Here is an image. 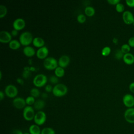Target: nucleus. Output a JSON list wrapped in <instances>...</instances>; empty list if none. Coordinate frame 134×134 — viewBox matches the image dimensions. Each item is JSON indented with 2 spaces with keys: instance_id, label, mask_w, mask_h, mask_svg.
<instances>
[{
  "instance_id": "nucleus-1",
  "label": "nucleus",
  "mask_w": 134,
  "mask_h": 134,
  "mask_svg": "<svg viewBox=\"0 0 134 134\" xmlns=\"http://www.w3.org/2000/svg\"><path fill=\"white\" fill-rule=\"evenodd\" d=\"M67 86L62 83H58L55 84L52 89L53 94L57 97H61L65 95L68 92Z\"/></svg>"
},
{
  "instance_id": "nucleus-2",
  "label": "nucleus",
  "mask_w": 134,
  "mask_h": 134,
  "mask_svg": "<svg viewBox=\"0 0 134 134\" xmlns=\"http://www.w3.org/2000/svg\"><path fill=\"white\" fill-rule=\"evenodd\" d=\"M33 39L32 34L28 31H25L20 35L19 41L21 44L27 46L32 42Z\"/></svg>"
},
{
  "instance_id": "nucleus-3",
  "label": "nucleus",
  "mask_w": 134,
  "mask_h": 134,
  "mask_svg": "<svg viewBox=\"0 0 134 134\" xmlns=\"http://www.w3.org/2000/svg\"><path fill=\"white\" fill-rule=\"evenodd\" d=\"M47 76L42 73L36 74L32 80L33 84L37 87H41L44 86L47 82Z\"/></svg>"
},
{
  "instance_id": "nucleus-4",
  "label": "nucleus",
  "mask_w": 134,
  "mask_h": 134,
  "mask_svg": "<svg viewBox=\"0 0 134 134\" xmlns=\"http://www.w3.org/2000/svg\"><path fill=\"white\" fill-rule=\"evenodd\" d=\"M43 66L48 70H53L58 66V62L54 57H47L44 59Z\"/></svg>"
},
{
  "instance_id": "nucleus-5",
  "label": "nucleus",
  "mask_w": 134,
  "mask_h": 134,
  "mask_svg": "<svg viewBox=\"0 0 134 134\" xmlns=\"http://www.w3.org/2000/svg\"><path fill=\"white\" fill-rule=\"evenodd\" d=\"M35 114L34 108L31 106H26L23 109V117L27 121H31L34 119Z\"/></svg>"
},
{
  "instance_id": "nucleus-6",
  "label": "nucleus",
  "mask_w": 134,
  "mask_h": 134,
  "mask_svg": "<svg viewBox=\"0 0 134 134\" xmlns=\"http://www.w3.org/2000/svg\"><path fill=\"white\" fill-rule=\"evenodd\" d=\"M46 119L47 116L46 113L42 110H39L35 114L34 120L35 124L38 126H41L44 124Z\"/></svg>"
},
{
  "instance_id": "nucleus-7",
  "label": "nucleus",
  "mask_w": 134,
  "mask_h": 134,
  "mask_svg": "<svg viewBox=\"0 0 134 134\" xmlns=\"http://www.w3.org/2000/svg\"><path fill=\"white\" fill-rule=\"evenodd\" d=\"M4 92L5 94L9 97L13 98L16 97L18 94V89L17 87L12 84H9L5 88Z\"/></svg>"
},
{
  "instance_id": "nucleus-8",
  "label": "nucleus",
  "mask_w": 134,
  "mask_h": 134,
  "mask_svg": "<svg viewBox=\"0 0 134 134\" xmlns=\"http://www.w3.org/2000/svg\"><path fill=\"white\" fill-rule=\"evenodd\" d=\"M122 102L128 108L134 106V97L130 94H126L122 97Z\"/></svg>"
},
{
  "instance_id": "nucleus-9",
  "label": "nucleus",
  "mask_w": 134,
  "mask_h": 134,
  "mask_svg": "<svg viewBox=\"0 0 134 134\" xmlns=\"http://www.w3.org/2000/svg\"><path fill=\"white\" fill-rule=\"evenodd\" d=\"M122 18L124 22L127 25L132 24L134 21L133 14L129 10H126L122 13Z\"/></svg>"
},
{
  "instance_id": "nucleus-10",
  "label": "nucleus",
  "mask_w": 134,
  "mask_h": 134,
  "mask_svg": "<svg viewBox=\"0 0 134 134\" xmlns=\"http://www.w3.org/2000/svg\"><path fill=\"white\" fill-rule=\"evenodd\" d=\"M124 118L125 120L130 124H134V108H127L124 113Z\"/></svg>"
},
{
  "instance_id": "nucleus-11",
  "label": "nucleus",
  "mask_w": 134,
  "mask_h": 134,
  "mask_svg": "<svg viewBox=\"0 0 134 134\" xmlns=\"http://www.w3.org/2000/svg\"><path fill=\"white\" fill-rule=\"evenodd\" d=\"M13 105L17 109H22L26 107V100L21 97H16L13 100Z\"/></svg>"
},
{
  "instance_id": "nucleus-12",
  "label": "nucleus",
  "mask_w": 134,
  "mask_h": 134,
  "mask_svg": "<svg viewBox=\"0 0 134 134\" xmlns=\"http://www.w3.org/2000/svg\"><path fill=\"white\" fill-rule=\"evenodd\" d=\"M26 25V22L25 20L22 18H17L13 23V26L14 29L17 30H20L23 29Z\"/></svg>"
},
{
  "instance_id": "nucleus-13",
  "label": "nucleus",
  "mask_w": 134,
  "mask_h": 134,
  "mask_svg": "<svg viewBox=\"0 0 134 134\" xmlns=\"http://www.w3.org/2000/svg\"><path fill=\"white\" fill-rule=\"evenodd\" d=\"M12 36L10 32L6 30L0 31V42L2 43H9L12 39Z\"/></svg>"
},
{
  "instance_id": "nucleus-14",
  "label": "nucleus",
  "mask_w": 134,
  "mask_h": 134,
  "mask_svg": "<svg viewBox=\"0 0 134 134\" xmlns=\"http://www.w3.org/2000/svg\"><path fill=\"white\" fill-rule=\"evenodd\" d=\"M49 53V50L46 46H43L38 48V49L36 51V56L40 59H43L47 58L48 54Z\"/></svg>"
},
{
  "instance_id": "nucleus-15",
  "label": "nucleus",
  "mask_w": 134,
  "mask_h": 134,
  "mask_svg": "<svg viewBox=\"0 0 134 134\" xmlns=\"http://www.w3.org/2000/svg\"><path fill=\"white\" fill-rule=\"evenodd\" d=\"M70 61V57L66 54L62 55L58 59V65L59 66L64 68L68 65Z\"/></svg>"
},
{
  "instance_id": "nucleus-16",
  "label": "nucleus",
  "mask_w": 134,
  "mask_h": 134,
  "mask_svg": "<svg viewBox=\"0 0 134 134\" xmlns=\"http://www.w3.org/2000/svg\"><path fill=\"white\" fill-rule=\"evenodd\" d=\"M122 59L124 62L127 65H131L134 63V55L130 52L124 54Z\"/></svg>"
},
{
  "instance_id": "nucleus-17",
  "label": "nucleus",
  "mask_w": 134,
  "mask_h": 134,
  "mask_svg": "<svg viewBox=\"0 0 134 134\" xmlns=\"http://www.w3.org/2000/svg\"><path fill=\"white\" fill-rule=\"evenodd\" d=\"M23 51L24 54L27 57H32L36 53L35 49L32 47L29 46L24 47Z\"/></svg>"
},
{
  "instance_id": "nucleus-18",
  "label": "nucleus",
  "mask_w": 134,
  "mask_h": 134,
  "mask_svg": "<svg viewBox=\"0 0 134 134\" xmlns=\"http://www.w3.org/2000/svg\"><path fill=\"white\" fill-rule=\"evenodd\" d=\"M44 40L43 38L40 37H36L34 38L32 40V44L36 47H38L39 48L44 46Z\"/></svg>"
},
{
  "instance_id": "nucleus-19",
  "label": "nucleus",
  "mask_w": 134,
  "mask_h": 134,
  "mask_svg": "<svg viewBox=\"0 0 134 134\" xmlns=\"http://www.w3.org/2000/svg\"><path fill=\"white\" fill-rule=\"evenodd\" d=\"M45 106V102L43 99H38L35 100L34 104V108L37 110H41Z\"/></svg>"
},
{
  "instance_id": "nucleus-20",
  "label": "nucleus",
  "mask_w": 134,
  "mask_h": 134,
  "mask_svg": "<svg viewBox=\"0 0 134 134\" xmlns=\"http://www.w3.org/2000/svg\"><path fill=\"white\" fill-rule=\"evenodd\" d=\"M41 130L39 126L36 124H32L29 127V133L30 134H41Z\"/></svg>"
},
{
  "instance_id": "nucleus-21",
  "label": "nucleus",
  "mask_w": 134,
  "mask_h": 134,
  "mask_svg": "<svg viewBox=\"0 0 134 134\" xmlns=\"http://www.w3.org/2000/svg\"><path fill=\"white\" fill-rule=\"evenodd\" d=\"M20 42L19 41L16 39L12 40L8 43L9 47L13 50H16L18 49L20 46Z\"/></svg>"
},
{
  "instance_id": "nucleus-22",
  "label": "nucleus",
  "mask_w": 134,
  "mask_h": 134,
  "mask_svg": "<svg viewBox=\"0 0 134 134\" xmlns=\"http://www.w3.org/2000/svg\"><path fill=\"white\" fill-rule=\"evenodd\" d=\"M64 73H65V71L64 68L60 66H58L54 69V74L58 77H62L64 75Z\"/></svg>"
},
{
  "instance_id": "nucleus-23",
  "label": "nucleus",
  "mask_w": 134,
  "mask_h": 134,
  "mask_svg": "<svg viewBox=\"0 0 134 134\" xmlns=\"http://www.w3.org/2000/svg\"><path fill=\"white\" fill-rule=\"evenodd\" d=\"M84 12H85V14L87 16L91 17L94 15L95 10L93 7H92L91 6H87L85 8Z\"/></svg>"
},
{
  "instance_id": "nucleus-24",
  "label": "nucleus",
  "mask_w": 134,
  "mask_h": 134,
  "mask_svg": "<svg viewBox=\"0 0 134 134\" xmlns=\"http://www.w3.org/2000/svg\"><path fill=\"white\" fill-rule=\"evenodd\" d=\"M41 134H55L54 130L51 127H44L41 130Z\"/></svg>"
},
{
  "instance_id": "nucleus-25",
  "label": "nucleus",
  "mask_w": 134,
  "mask_h": 134,
  "mask_svg": "<svg viewBox=\"0 0 134 134\" xmlns=\"http://www.w3.org/2000/svg\"><path fill=\"white\" fill-rule=\"evenodd\" d=\"M40 94V91L39 90V89H38L37 88H36V87H33V88H31V90L30 91V96H32L35 98L38 97V96H39Z\"/></svg>"
},
{
  "instance_id": "nucleus-26",
  "label": "nucleus",
  "mask_w": 134,
  "mask_h": 134,
  "mask_svg": "<svg viewBox=\"0 0 134 134\" xmlns=\"http://www.w3.org/2000/svg\"><path fill=\"white\" fill-rule=\"evenodd\" d=\"M7 12V7L1 4L0 5V18H2L5 16Z\"/></svg>"
},
{
  "instance_id": "nucleus-27",
  "label": "nucleus",
  "mask_w": 134,
  "mask_h": 134,
  "mask_svg": "<svg viewBox=\"0 0 134 134\" xmlns=\"http://www.w3.org/2000/svg\"><path fill=\"white\" fill-rule=\"evenodd\" d=\"M130 49H131V47L129 46V44L128 43H125V44H122L120 48L121 51L122 52V53L124 54L129 53Z\"/></svg>"
},
{
  "instance_id": "nucleus-28",
  "label": "nucleus",
  "mask_w": 134,
  "mask_h": 134,
  "mask_svg": "<svg viewBox=\"0 0 134 134\" xmlns=\"http://www.w3.org/2000/svg\"><path fill=\"white\" fill-rule=\"evenodd\" d=\"M111 52V49L108 46L104 47L101 50V54L103 56H107Z\"/></svg>"
},
{
  "instance_id": "nucleus-29",
  "label": "nucleus",
  "mask_w": 134,
  "mask_h": 134,
  "mask_svg": "<svg viewBox=\"0 0 134 134\" xmlns=\"http://www.w3.org/2000/svg\"><path fill=\"white\" fill-rule=\"evenodd\" d=\"M25 100H26V104L29 106H31V105H34L36 100L35 99V97H34L33 96H29L26 97V98L25 99Z\"/></svg>"
},
{
  "instance_id": "nucleus-30",
  "label": "nucleus",
  "mask_w": 134,
  "mask_h": 134,
  "mask_svg": "<svg viewBox=\"0 0 134 134\" xmlns=\"http://www.w3.org/2000/svg\"><path fill=\"white\" fill-rule=\"evenodd\" d=\"M115 7H116V10L118 13H122L124 12V9H125L124 5L121 3H119L118 4H117L116 5Z\"/></svg>"
},
{
  "instance_id": "nucleus-31",
  "label": "nucleus",
  "mask_w": 134,
  "mask_h": 134,
  "mask_svg": "<svg viewBox=\"0 0 134 134\" xmlns=\"http://www.w3.org/2000/svg\"><path fill=\"white\" fill-rule=\"evenodd\" d=\"M86 16L83 14H80L77 16V20L80 23H83L86 21Z\"/></svg>"
},
{
  "instance_id": "nucleus-32",
  "label": "nucleus",
  "mask_w": 134,
  "mask_h": 134,
  "mask_svg": "<svg viewBox=\"0 0 134 134\" xmlns=\"http://www.w3.org/2000/svg\"><path fill=\"white\" fill-rule=\"evenodd\" d=\"M49 81L52 83V84H58V82H59V79H58V77L57 76L55 75H51L49 78Z\"/></svg>"
},
{
  "instance_id": "nucleus-33",
  "label": "nucleus",
  "mask_w": 134,
  "mask_h": 134,
  "mask_svg": "<svg viewBox=\"0 0 134 134\" xmlns=\"http://www.w3.org/2000/svg\"><path fill=\"white\" fill-rule=\"evenodd\" d=\"M124 54L122 53V52L121 51L120 49L117 50L115 54V57L117 59H120L121 58H122L124 57Z\"/></svg>"
},
{
  "instance_id": "nucleus-34",
  "label": "nucleus",
  "mask_w": 134,
  "mask_h": 134,
  "mask_svg": "<svg viewBox=\"0 0 134 134\" xmlns=\"http://www.w3.org/2000/svg\"><path fill=\"white\" fill-rule=\"evenodd\" d=\"M128 44L131 48H134V37H130L128 39Z\"/></svg>"
},
{
  "instance_id": "nucleus-35",
  "label": "nucleus",
  "mask_w": 134,
  "mask_h": 134,
  "mask_svg": "<svg viewBox=\"0 0 134 134\" xmlns=\"http://www.w3.org/2000/svg\"><path fill=\"white\" fill-rule=\"evenodd\" d=\"M126 4L130 7H134V0H126Z\"/></svg>"
},
{
  "instance_id": "nucleus-36",
  "label": "nucleus",
  "mask_w": 134,
  "mask_h": 134,
  "mask_svg": "<svg viewBox=\"0 0 134 134\" xmlns=\"http://www.w3.org/2000/svg\"><path fill=\"white\" fill-rule=\"evenodd\" d=\"M107 2L110 5H114L116 6L117 4L120 3V0H107Z\"/></svg>"
},
{
  "instance_id": "nucleus-37",
  "label": "nucleus",
  "mask_w": 134,
  "mask_h": 134,
  "mask_svg": "<svg viewBox=\"0 0 134 134\" xmlns=\"http://www.w3.org/2000/svg\"><path fill=\"white\" fill-rule=\"evenodd\" d=\"M52 89H53V87L50 84H47L44 87V90L47 92H50L51 91H52Z\"/></svg>"
},
{
  "instance_id": "nucleus-38",
  "label": "nucleus",
  "mask_w": 134,
  "mask_h": 134,
  "mask_svg": "<svg viewBox=\"0 0 134 134\" xmlns=\"http://www.w3.org/2000/svg\"><path fill=\"white\" fill-rule=\"evenodd\" d=\"M129 89L130 91L134 93V82L131 83L129 85Z\"/></svg>"
},
{
  "instance_id": "nucleus-39",
  "label": "nucleus",
  "mask_w": 134,
  "mask_h": 134,
  "mask_svg": "<svg viewBox=\"0 0 134 134\" xmlns=\"http://www.w3.org/2000/svg\"><path fill=\"white\" fill-rule=\"evenodd\" d=\"M23 131L19 129H15L13 131L12 134H24Z\"/></svg>"
},
{
  "instance_id": "nucleus-40",
  "label": "nucleus",
  "mask_w": 134,
  "mask_h": 134,
  "mask_svg": "<svg viewBox=\"0 0 134 134\" xmlns=\"http://www.w3.org/2000/svg\"><path fill=\"white\" fill-rule=\"evenodd\" d=\"M10 34H11L12 36H16L18 34V30L14 29L11 31Z\"/></svg>"
},
{
  "instance_id": "nucleus-41",
  "label": "nucleus",
  "mask_w": 134,
  "mask_h": 134,
  "mask_svg": "<svg viewBox=\"0 0 134 134\" xmlns=\"http://www.w3.org/2000/svg\"><path fill=\"white\" fill-rule=\"evenodd\" d=\"M16 81H17V82L18 83H19L20 84H23V83H24V81H23V80L22 79L20 78V77L17 78V80H16Z\"/></svg>"
},
{
  "instance_id": "nucleus-42",
  "label": "nucleus",
  "mask_w": 134,
  "mask_h": 134,
  "mask_svg": "<svg viewBox=\"0 0 134 134\" xmlns=\"http://www.w3.org/2000/svg\"><path fill=\"white\" fill-rule=\"evenodd\" d=\"M4 98V93L2 91H0V100H2Z\"/></svg>"
},
{
  "instance_id": "nucleus-43",
  "label": "nucleus",
  "mask_w": 134,
  "mask_h": 134,
  "mask_svg": "<svg viewBox=\"0 0 134 134\" xmlns=\"http://www.w3.org/2000/svg\"><path fill=\"white\" fill-rule=\"evenodd\" d=\"M28 71H27V70H26L25 71H24V73H23V76L24 77H27L28 76Z\"/></svg>"
},
{
  "instance_id": "nucleus-44",
  "label": "nucleus",
  "mask_w": 134,
  "mask_h": 134,
  "mask_svg": "<svg viewBox=\"0 0 134 134\" xmlns=\"http://www.w3.org/2000/svg\"><path fill=\"white\" fill-rule=\"evenodd\" d=\"M41 96H42V97L43 98H47L48 97V95L46 93H42L41 94Z\"/></svg>"
},
{
  "instance_id": "nucleus-45",
  "label": "nucleus",
  "mask_w": 134,
  "mask_h": 134,
  "mask_svg": "<svg viewBox=\"0 0 134 134\" xmlns=\"http://www.w3.org/2000/svg\"><path fill=\"white\" fill-rule=\"evenodd\" d=\"M2 71H0V79H2Z\"/></svg>"
},
{
  "instance_id": "nucleus-46",
  "label": "nucleus",
  "mask_w": 134,
  "mask_h": 134,
  "mask_svg": "<svg viewBox=\"0 0 134 134\" xmlns=\"http://www.w3.org/2000/svg\"><path fill=\"white\" fill-rule=\"evenodd\" d=\"M24 134H30L29 132H25V133H24Z\"/></svg>"
},
{
  "instance_id": "nucleus-47",
  "label": "nucleus",
  "mask_w": 134,
  "mask_h": 134,
  "mask_svg": "<svg viewBox=\"0 0 134 134\" xmlns=\"http://www.w3.org/2000/svg\"><path fill=\"white\" fill-rule=\"evenodd\" d=\"M132 25L134 26V21H133V23H132Z\"/></svg>"
},
{
  "instance_id": "nucleus-48",
  "label": "nucleus",
  "mask_w": 134,
  "mask_h": 134,
  "mask_svg": "<svg viewBox=\"0 0 134 134\" xmlns=\"http://www.w3.org/2000/svg\"><path fill=\"white\" fill-rule=\"evenodd\" d=\"M133 108H134V106H133Z\"/></svg>"
}]
</instances>
